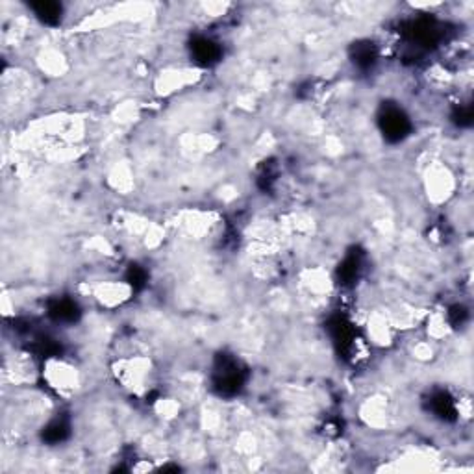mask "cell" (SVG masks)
I'll list each match as a JSON object with an SVG mask.
<instances>
[{
    "instance_id": "obj_1",
    "label": "cell",
    "mask_w": 474,
    "mask_h": 474,
    "mask_svg": "<svg viewBox=\"0 0 474 474\" xmlns=\"http://www.w3.org/2000/svg\"><path fill=\"white\" fill-rule=\"evenodd\" d=\"M43 376L48 382V385L64 397L74 393L80 387L78 369L64 359H48L43 369Z\"/></svg>"
}]
</instances>
